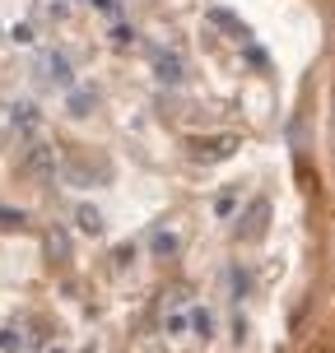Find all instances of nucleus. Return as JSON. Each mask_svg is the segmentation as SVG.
I'll return each instance as SVG.
<instances>
[{
    "mask_svg": "<svg viewBox=\"0 0 335 353\" xmlns=\"http://www.w3.org/2000/svg\"><path fill=\"white\" fill-rule=\"evenodd\" d=\"M233 149H238V140H233V135H210L205 144H191V159L195 163H219V159H229Z\"/></svg>",
    "mask_w": 335,
    "mask_h": 353,
    "instance_id": "obj_1",
    "label": "nucleus"
},
{
    "mask_svg": "<svg viewBox=\"0 0 335 353\" xmlns=\"http://www.w3.org/2000/svg\"><path fill=\"white\" fill-rule=\"evenodd\" d=\"M242 214H247V219L238 223V237H242V242L261 237V232H265V214H270V205H265V200H251V205H247Z\"/></svg>",
    "mask_w": 335,
    "mask_h": 353,
    "instance_id": "obj_2",
    "label": "nucleus"
},
{
    "mask_svg": "<svg viewBox=\"0 0 335 353\" xmlns=\"http://www.w3.org/2000/svg\"><path fill=\"white\" fill-rule=\"evenodd\" d=\"M28 163H33V172L52 176V149H42V144H37V149H33V159H28Z\"/></svg>",
    "mask_w": 335,
    "mask_h": 353,
    "instance_id": "obj_3",
    "label": "nucleus"
},
{
    "mask_svg": "<svg viewBox=\"0 0 335 353\" xmlns=\"http://www.w3.org/2000/svg\"><path fill=\"white\" fill-rule=\"evenodd\" d=\"M233 210H238V191H224L214 200V214H219V219H233Z\"/></svg>",
    "mask_w": 335,
    "mask_h": 353,
    "instance_id": "obj_4",
    "label": "nucleus"
},
{
    "mask_svg": "<svg viewBox=\"0 0 335 353\" xmlns=\"http://www.w3.org/2000/svg\"><path fill=\"white\" fill-rule=\"evenodd\" d=\"M79 223H84V232H103V223H98V210H79Z\"/></svg>",
    "mask_w": 335,
    "mask_h": 353,
    "instance_id": "obj_5",
    "label": "nucleus"
},
{
    "mask_svg": "<svg viewBox=\"0 0 335 353\" xmlns=\"http://www.w3.org/2000/svg\"><path fill=\"white\" fill-rule=\"evenodd\" d=\"M154 247H159V256H173L177 237H173V232H159V237H154Z\"/></svg>",
    "mask_w": 335,
    "mask_h": 353,
    "instance_id": "obj_6",
    "label": "nucleus"
},
{
    "mask_svg": "<svg viewBox=\"0 0 335 353\" xmlns=\"http://www.w3.org/2000/svg\"><path fill=\"white\" fill-rule=\"evenodd\" d=\"M331 135H335V107H331Z\"/></svg>",
    "mask_w": 335,
    "mask_h": 353,
    "instance_id": "obj_7",
    "label": "nucleus"
}]
</instances>
